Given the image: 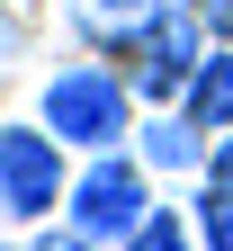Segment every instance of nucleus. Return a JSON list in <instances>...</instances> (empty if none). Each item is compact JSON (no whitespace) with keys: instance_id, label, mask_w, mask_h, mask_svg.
Listing matches in <instances>:
<instances>
[{"instance_id":"15","label":"nucleus","mask_w":233,"mask_h":251,"mask_svg":"<svg viewBox=\"0 0 233 251\" xmlns=\"http://www.w3.org/2000/svg\"><path fill=\"white\" fill-rule=\"evenodd\" d=\"M0 251H9V242H0ZM18 251H27V242H18Z\"/></svg>"},{"instance_id":"16","label":"nucleus","mask_w":233,"mask_h":251,"mask_svg":"<svg viewBox=\"0 0 233 251\" xmlns=\"http://www.w3.org/2000/svg\"><path fill=\"white\" fill-rule=\"evenodd\" d=\"M197 9H207V0H197Z\"/></svg>"},{"instance_id":"7","label":"nucleus","mask_w":233,"mask_h":251,"mask_svg":"<svg viewBox=\"0 0 233 251\" xmlns=\"http://www.w3.org/2000/svg\"><path fill=\"white\" fill-rule=\"evenodd\" d=\"M117 251H207V242L188 233V215H180V206H153V215H144V225L126 233Z\"/></svg>"},{"instance_id":"9","label":"nucleus","mask_w":233,"mask_h":251,"mask_svg":"<svg viewBox=\"0 0 233 251\" xmlns=\"http://www.w3.org/2000/svg\"><path fill=\"white\" fill-rule=\"evenodd\" d=\"M27 251H108V242H90L81 225H54V215H45V225H36V242H27Z\"/></svg>"},{"instance_id":"8","label":"nucleus","mask_w":233,"mask_h":251,"mask_svg":"<svg viewBox=\"0 0 233 251\" xmlns=\"http://www.w3.org/2000/svg\"><path fill=\"white\" fill-rule=\"evenodd\" d=\"M197 242H207V251H233V188L224 179L197 188Z\"/></svg>"},{"instance_id":"12","label":"nucleus","mask_w":233,"mask_h":251,"mask_svg":"<svg viewBox=\"0 0 233 251\" xmlns=\"http://www.w3.org/2000/svg\"><path fill=\"white\" fill-rule=\"evenodd\" d=\"M207 36H215V45H233V0H207Z\"/></svg>"},{"instance_id":"6","label":"nucleus","mask_w":233,"mask_h":251,"mask_svg":"<svg viewBox=\"0 0 233 251\" xmlns=\"http://www.w3.org/2000/svg\"><path fill=\"white\" fill-rule=\"evenodd\" d=\"M207 144H215V135H197L180 108L135 126V152H144V171H207Z\"/></svg>"},{"instance_id":"13","label":"nucleus","mask_w":233,"mask_h":251,"mask_svg":"<svg viewBox=\"0 0 233 251\" xmlns=\"http://www.w3.org/2000/svg\"><path fill=\"white\" fill-rule=\"evenodd\" d=\"M9 45H18V27H9V9H0V54H9Z\"/></svg>"},{"instance_id":"5","label":"nucleus","mask_w":233,"mask_h":251,"mask_svg":"<svg viewBox=\"0 0 233 251\" xmlns=\"http://www.w3.org/2000/svg\"><path fill=\"white\" fill-rule=\"evenodd\" d=\"M171 108L197 126V135H224V126H233V45H207V54H197V72H188V90H180Z\"/></svg>"},{"instance_id":"10","label":"nucleus","mask_w":233,"mask_h":251,"mask_svg":"<svg viewBox=\"0 0 233 251\" xmlns=\"http://www.w3.org/2000/svg\"><path fill=\"white\" fill-rule=\"evenodd\" d=\"M207 179H224V188H233V126H224V135L207 144Z\"/></svg>"},{"instance_id":"14","label":"nucleus","mask_w":233,"mask_h":251,"mask_svg":"<svg viewBox=\"0 0 233 251\" xmlns=\"http://www.w3.org/2000/svg\"><path fill=\"white\" fill-rule=\"evenodd\" d=\"M0 225H9V198H0Z\"/></svg>"},{"instance_id":"4","label":"nucleus","mask_w":233,"mask_h":251,"mask_svg":"<svg viewBox=\"0 0 233 251\" xmlns=\"http://www.w3.org/2000/svg\"><path fill=\"white\" fill-rule=\"evenodd\" d=\"M63 144L45 126H0V198H9V225H45L63 215Z\"/></svg>"},{"instance_id":"2","label":"nucleus","mask_w":233,"mask_h":251,"mask_svg":"<svg viewBox=\"0 0 233 251\" xmlns=\"http://www.w3.org/2000/svg\"><path fill=\"white\" fill-rule=\"evenodd\" d=\"M36 126L63 152H117V144H135V81L117 63H63L45 81Z\"/></svg>"},{"instance_id":"3","label":"nucleus","mask_w":233,"mask_h":251,"mask_svg":"<svg viewBox=\"0 0 233 251\" xmlns=\"http://www.w3.org/2000/svg\"><path fill=\"white\" fill-rule=\"evenodd\" d=\"M153 215V188H144V152H90V171L63 188V225H81L90 242H126Z\"/></svg>"},{"instance_id":"11","label":"nucleus","mask_w":233,"mask_h":251,"mask_svg":"<svg viewBox=\"0 0 233 251\" xmlns=\"http://www.w3.org/2000/svg\"><path fill=\"white\" fill-rule=\"evenodd\" d=\"M81 9H90V18H144L153 0H81Z\"/></svg>"},{"instance_id":"1","label":"nucleus","mask_w":233,"mask_h":251,"mask_svg":"<svg viewBox=\"0 0 233 251\" xmlns=\"http://www.w3.org/2000/svg\"><path fill=\"white\" fill-rule=\"evenodd\" d=\"M90 36L99 45H117L126 54V81H135V99H180L188 72H197V54H207V9L197 0H153L144 18H90Z\"/></svg>"}]
</instances>
